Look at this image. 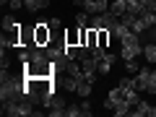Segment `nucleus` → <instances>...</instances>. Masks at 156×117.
I'll return each mask as SVG.
<instances>
[{
  "mask_svg": "<svg viewBox=\"0 0 156 117\" xmlns=\"http://www.w3.org/2000/svg\"><path fill=\"white\" fill-rule=\"evenodd\" d=\"M55 76L50 78H26V99L31 104H42L47 107L50 99L55 96Z\"/></svg>",
  "mask_w": 156,
  "mask_h": 117,
  "instance_id": "obj_1",
  "label": "nucleus"
},
{
  "mask_svg": "<svg viewBox=\"0 0 156 117\" xmlns=\"http://www.w3.org/2000/svg\"><path fill=\"white\" fill-rule=\"evenodd\" d=\"M135 89L146 94H156V68H140L135 73Z\"/></svg>",
  "mask_w": 156,
  "mask_h": 117,
  "instance_id": "obj_2",
  "label": "nucleus"
},
{
  "mask_svg": "<svg viewBox=\"0 0 156 117\" xmlns=\"http://www.w3.org/2000/svg\"><path fill=\"white\" fill-rule=\"evenodd\" d=\"M23 76L26 78H50L55 76V62H23Z\"/></svg>",
  "mask_w": 156,
  "mask_h": 117,
  "instance_id": "obj_3",
  "label": "nucleus"
},
{
  "mask_svg": "<svg viewBox=\"0 0 156 117\" xmlns=\"http://www.w3.org/2000/svg\"><path fill=\"white\" fill-rule=\"evenodd\" d=\"M34 42H37L39 47H44L52 42V26L47 21H39L37 26H34Z\"/></svg>",
  "mask_w": 156,
  "mask_h": 117,
  "instance_id": "obj_4",
  "label": "nucleus"
},
{
  "mask_svg": "<svg viewBox=\"0 0 156 117\" xmlns=\"http://www.w3.org/2000/svg\"><path fill=\"white\" fill-rule=\"evenodd\" d=\"M117 21V16L112 11H104V13H96V16H91V29H109L112 23Z\"/></svg>",
  "mask_w": 156,
  "mask_h": 117,
  "instance_id": "obj_5",
  "label": "nucleus"
},
{
  "mask_svg": "<svg viewBox=\"0 0 156 117\" xmlns=\"http://www.w3.org/2000/svg\"><path fill=\"white\" fill-rule=\"evenodd\" d=\"M47 109H50V117H65V115H68V104H65V99H62L60 94H55V96L50 99Z\"/></svg>",
  "mask_w": 156,
  "mask_h": 117,
  "instance_id": "obj_6",
  "label": "nucleus"
},
{
  "mask_svg": "<svg viewBox=\"0 0 156 117\" xmlns=\"http://www.w3.org/2000/svg\"><path fill=\"white\" fill-rule=\"evenodd\" d=\"M120 101H125V89H122V86L109 89V94H107V99H104V107H107V109H115Z\"/></svg>",
  "mask_w": 156,
  "mask_h": 117,
  "instance_id": "obj_7",
  "label": "nucleus"
},
{
  "mask_svg": "<svg viewBox=\"0 0 156 117\" xmlns=\"http://www.w3.org/2000/svg\"><path fill=\"white\" fill-rule=\"evenodd\" d=\"M83 11L96 16V13H104L109 11V0H83Z\"/></svg>",
  "mask_w": 156,
  "mask_h": 117,
  "instance_id": "obj_8",
  "label": "nucleus"
},
{
  "mask_svg": "<svg viewBox=\"0 0 156 117\" xmlns=\"http://www.w3.org/2000/svg\"><path fill=\"white\" fill-rule=\"evenodd\" d=\"M109 31H112V37H115V39H120V42H122V39L128 37V31H130V29L125 26V23L120 21V18H117V21H115V23L109 26Z\"/></svg>",
  "mask_w": 156,
  "mask_h": 117,
  "instance_id": "obj_9",
  "label": "nucleus"
},
{
  "mask_svg": "<svg viewBox=\"0 0 156 117\" xmlns=\"http://www.w3.org/2000/svg\"><path fill=\"white\" fill-rule=\"evenodd\" d=\"M148 112H151V104H148V101H143V99H138V104L133 107L130 115H133V117H148Z\"/></svg>",
  "mask_w": 156,
  "mask_h": 117,
  "instance_id": "obj_10",
  "label": "nucleus"
},
{
  "mask_svg": "<svg viewBox=\"0 0 156 117\" xmlns=\"http://www.w3.org/2000/svg\"><path fill=\"white\" fill-rule=\"evenodd\" d=\"M23 3H26V11L29 13H39L42 8L50 5V0H23Z\"/></svg>",
  "mask_w": 156,
  "mask_h": 117,
  "instance_id": "obj_11",
  "label": "nucleus"
},
{
  "mask_svg": "<svg viewBox=\"0 0 156 117\" xmlns=\"http://www.w3.org/2000/svg\"><path fill=\"white\" fill-rule=\"evenodd\" d=\"M143 57L148 60V65H156V42L143 44Z\"/></svg>",
  "mask_w": 156,
  "mask_h": 117,
  "instance_id": "obj_12",
  "label": "nucleus"
},
{
  "mask_svg": "<svg viewBox=\"0 0 156 117\" xmlns=\"http://www.w3.org/2000/svg\"><path fill=\"white\" fill-rule=\"evenodd\" d=\"M109 11L115 13L117 18H120L125 11H128V3H125V0H112V3H109Z\"/></svg>",
  "mask_w": 156,
  "mask_h": 117,
  "instance_id": "obj_13",
  "label": "nucleus"
},
{
  "mask_svg": "<svg viewBox=\"0 0 156 117\" xmlns=\"http://www.w3.org/2000/svg\"><path fill=\"white\" fill-rule=\"evenodd\" d=\"M140 21L146 23V29H154V26H156V13H154V11H148V8H146V11L140 13Z\"/></svg>",
  "mask_w": 156,
  "mask_h": 117,
  "instance_id": "obj_14",
  "label": "nucleus"
},
{
  "mask_svg": "<svg viewBox=\"0 0 156 117\" xmlns=\"http://www.w3.org/2000/svg\"><path fill=\"white\" fill-rule=\"evenodd\" d=\"M112 112H115L117 117H125V115H130V112H133V104H128V101H120V104H117Z\"/></svg>",
  "mask_w": 156,
  "mask_h": 117,
  "instance_id": "obj_15",
  "label": "nucleus"
},
{
  "mask_svg": "<svg viewBox=\"0 0 156 117\" xmlns=\"http://www.w3.org/2000/svg\"><path fill=\"white\" fill-rule=\"evenodd\" d=\"M3 29H5V31H18V29H21V23H18L13 16H5V18H3Z\"/></svg>",
  "mask_w": 156,
  "mask_h": 117,
  "instance_id": "obj_16",
  "label": "nucleus"
},
{
  "mask_svg": "<svg viewBox=\"0 0 156 117\" xmlns=\"http://www.w3.org/2000/svg\"><path fill=\"white\" fill-rule=\"evenodd\" d=\"M65 47V57L68 60H78V55H81V47L78 44H62Z\"/></svg>",
  "mask_w": 156,
  "mask_h": 117,
  "instance_id": "obj_17",
  "label": "nucleus"
},
{
  "mask_svg": "<svg viewBox=\"0 0 156 117\" xmlns=\"http://www.w3.org/2000/svg\"><path fill=\"white\" fill-rule=\"evenodd\" d=\"M91 86H94V83H89L86 78H83V81H78V91H76V94H81V96H91Z\"/></svg>",
  "mask_w": 156,
  "mask_h": 117,
  "instance_id": "obj_18",
  "label": "nucleus"
},
{
  "mask_svg": "<svg viewBox=\"0 0 156 117\" xmlns=\"http://www.w3.org/2000/svg\"><path fill=\"white\" fill-rule=\"evenodd\" d=\"M138 99H140V96H138V89H125V101H128V104H138Z\"/></svg>",
  "mask_w": 156,
  "mask_h": 117,
  "instance_id": "obj_19",
  "label": "nucleus"
},
{
  "mask_svg": "<svg viewBox=\"0 0 156 117\" xmlns=\"http://www.w3.org/2000/svg\"><path fill=\"white\" fill-rule=\"evenodd\" d=\"M76 23H78V26H86V23H91V13H86V11L76 13Z\"/></svg>",
  "mask_w": 156,
  "mask_h": 117,
  "instance_id": "obj_20",
  "label": "nucleus"
},
{
  "mask_svg": "<svg viewBox=\"0 0 156 117\" xmlns=\"http://www.w3.org/2000/svg\"><path fill=\"white\" fill-rule=\"evenodd\" d=\"M125 68H128V73H130V76H135V73L140 70V65H138V60H125Z\"/></svg>",
  "mask_w": 156,
  "mask_h": 117,
  "instance_id": "obj_21",
  "label": "nucleus"
},
{
  "mask_svg": "<svg viewBox=\"0 0 156 117\" xmlns=\"http://www.w3.org/2000/svg\"><path fill=\"white\" fill-rule=\"evenodd\" d=\"M8 8L16 13V11H21V8H26V3H23V0H11V3H8Z\"/></svg>",
  "mask_w": 156,
  "mask_h": 117,
  "instance_id": "obj_22",
  "label": "nucleus"
},
{
  "mask_svg": "<svg viewBox=\"0 0 156 117\" xmlns=\"http://www.w3.org/2000/svg\"><path fill=\"white\" fill-rule=\"evenodd\" d=\"M81 115H83V117L91 115V101H89V96H86V101H81Z\"/></svg>",
  "mask_w": 156,
  "mask_h": 117,
  "instance_id": "obj_23",
  "label": "nucleus"
},
{
  "mask_svg": "<svg viewBox=\"0 0 156 117\" xmlns=\"http://www.w3.org/2000/svg\"><path fill=\"white\" fill-rule=\"evenodd\" d=\"M81 115V104H68V117H78Z\"/></svg>",
  "mask_w": 156,
  "mask_h": 117,
  "instance_id": "obj_24",
  "label": "nucleus"
},
{
  "mask_svg": "<svg viewBox=\"0 0 156 117\" xmlns=\"http://www.w3.org/2000/svg\"><path fill=\"white\" fill-rule=\"evenodd\" d=\"M50 26H52V31H55V29H60V18H57V16L50 18Z\"/></svg>",
  "mask_w": 156,
  "mask_h": 117,
  "instance_id": "obj_25",
  "label": "nucleus"
},
{
  "mask_svg": "<svg viewBox=\"0 0 156 117\" xmlns=\"http://www.w3.org/2000/svg\"><path fill=\"white\" fill-rule=\"evenodd\" d=\"M148 117H156V107H151V112H148Z\"/></svg>",
  "mask_w": 156,
  "mask_h": 117,
  "instance_id": "obj_26",
  "label": "nucleus"
},
{
  "mask_svg": "<svg viewBox=\"0 0 156 117\" xmlns=\"http://www.w3.org/2000/svg\"><path fill=\"white\" fill-rule=\"evenodd\" d=\"M73 5H81V8H83V0H73Z\"/></svg>",
  "mask_w": 156,
  "mask_h": 117,
  "instance_id": "obj_27",
  "label": "nucleus"
},
{
  "mask_svg": "<svg viewBox=\"0 0 156 117\" xmlns=\"http://www.w3.org/2000/svg\"><path fill=\"white\" fill-rule=\"evenodd\" d=\"M0 3H3V5H5V3H11V0H0Z\"/></svg>",
  "mask_w": 156,
  "mask_h": 117,
  "instance_id": "obj_28",
  "label": "nucleus"
}]
</instances>
